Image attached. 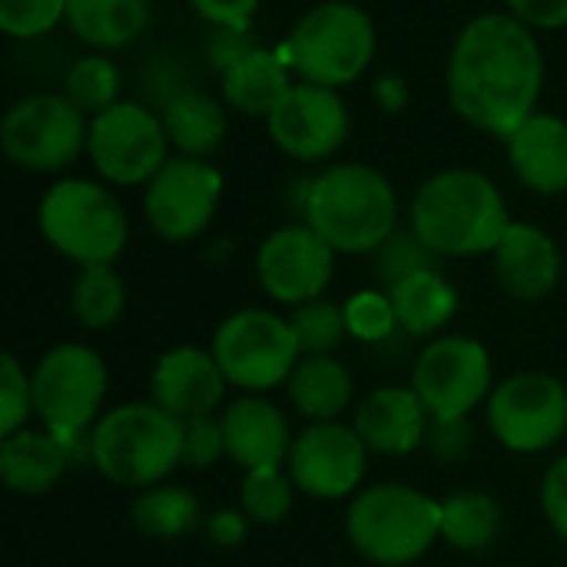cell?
<instances>
[{"mask_svg":"<svg viewBox=\"0 0 567 567\" xmlns=\"http://www.w3.org/2000/svg\"><path fill=\"white\" fill-rule=\"evenodd\" d=\"M545 56L538 37L508 10L472 17L449 56V100L455 113L498 140H508L538 113Z\"/></svg>","mask_w":567,"mask_h":567,"instance_id":"cell-1","label":"cell"},{"mask_svg":"<svg viewBox=\"0 0 567 567\" xmlns=\"http://www.w3.org/2000/svg\"><path fill=\"white\" fill-rule=\"evenodd\" d=\"M409 226L442 259L495 252L512 226L502 189L478 169H442L412 199Z\"/></svg>","mask_w":567,"mask_h":567,"instance_id":"cell-2","label":"cell"},{"mask_svg":"<svg viewBox=\"0 0 567 567\" xmlns=\"http://www.w3.org/2000/svg\"><path fill=\"white\" fill-rule=\"evenodd\" d=\"M302 223L336 252L365 256L399 229V196L379 169L339 163L306 183Z\"/></svg>","mask_w":567,"mask_h":567,"instance_id":"cell-3","label":"cell"},{"mask_svg":"<svg viewBox=\"0 0 567 567\" xmlns=\"http://www.w3.org/2000/svg\"><path fill=\"white\" fill-rule=\"evenodd\" d=\"M93 468L120 488H153L183 465V422L156 402H126L93 425Z\"/></svg>","mask_w":567,"mask_h":567,"instance_id":"cell-4","label":"cell"},{"mask_svg":"<svg viewBox=\"0 0 567 567\" xmlns=\"http://www.w3.org/2000/svg\"><path fill=\"white\" fill-rule=\"evenodd\" d=\"M346 532L372 565H415L442 538V502L412 485H372L352 498Z\"/></svg>","mask_w":567,"mask_h":567,"instance_id":"cell-5","label":"cell"},{"mask_svg":"<svg viewBox=\"0 0 567 567\" xmlns=\"http://www.w3.org/2000/svg\"><path fill=\"white\" fill-rule=\"evenodd\" d=\"M37 226L47 246L83 266H106L126 249L130 219L120 199L96 179H60L37 206Z\"/></svg>","mask_w":567,"mask_h":567,"instance_id":"cell-6","label":"cell"},{"mask_svg":"<svg viewBox=\"0 0 567 567\" xmlns=\"http://www.w3.org/2000/svg\"><path fill=\"white\" fill-rule=\"evenodd\" d=\"M375 23L349 0L316 3L299 17L286 43V63L299 80L342 90L365 76L375 60Z\"/></svg>","mask_w":567,"mask_h":567,"instance_id":"cell-7","label":"cell"},{"mask_svg":"<svg viewBox=\"0 0 567 567\" xmlns=\"http://www.w3.org/2000/svg\"><path fill=\"white\" fill-rule=\"evenodd\" d=\"M33 382V415L56 439L83 435L93 422H100V409L106 399V362L100 352L80 342L53 346L40 355L30 372Z\"/></svg>","mask_w":567,"mask_h":567,"instance_id":"cell-8","label":"cell"},{"mask_svg":"<svg viewBox=\"0 0 567 567\" xmlns=\"http://www.w3.org/2000/svg\"><path fill=\"white\" fill-rule=\"evenodd\" d=\"M229 385L243 392H269L296 372L302 352L289 319L266 309H239L219 322L209 349Z\"/></svg>","mask_w":567,"mask_h":567,"instance_id":"cell-9","label":"cell"},{"mask_svg":"<svg viewBox=\"0 0 567 567\" xmlns=\"http://www.w3.org/2000/svg\"><path fill=\"white\" fill-rule=\"evenodd\" d=\"M90 120L63 93H30L0 123L3 156L27 173H60L86 153Z\"/></svg>","mask_w":567,"mask_h":567,"instance_id":"cell-10","label":"cell"},{"mask_svg":"<svg viewBox=\"0 0 567 567\" xmlns=\"http://www.w3.org/2000/svg\"><path fill=\"white\" fill-rule=\"evenodd\" d=\"M86 156L113 186H146L169 159V136L163 116L146 103L120 100L90 116Z\"/></svg>","mask_w":567,"mask_h":567,"instance_id":"cell-11","label":"cell"},{"mask_svg":"<svg viewBox=\"0 0 567 567\" xmlns=\"http://www.w3.org/2000/svg\"><path fill=\"white\" fill-rule=\"evenodd\" d=\"M492 435L522 455L545 452L567 435V385L545 372H518L488 395Z\"/></svg>","mask_w":567,"mask_h":567,"instance_id":"cell-12","label":"cell"},{"mask_svg":"<svg viewBox=\"0 0 567 567\" xmlns=\"http://www.w3.org/2000/svg\"><path fill=\"white\" fill-rule=\"evenodd\" d=\"M412 392L432 419H468L492 395V355L478 339L429 342L412 365Z\"/></svg>","mask_w":567,"mask_h":567,"instance_id":"cell-13","label":"cell"},{"mask_svg":"<svg viewBox=\"0 0 567 567\" xmlns=\"http://www.w3.org/2000/svg\"><path fill=\"white\" fill-rule=\"evenodd\" d=\"M223 199V173L209 159L169 156L146 183L143 213L150 229L166 243H189L206 233Z\"/></svg>","mask_w":567,"mask_h":567,"instance_id":"cell-14","label":"cell"},{"mask_svg":"<svg viewBox=\"0 0 567 567\" xmlns=\"http://www.w3.org/2000/svg\"><path fill=\"white\" fill-rule=\"evenodd\" d=\"M286 465L296 492L319 502H339L362 485L369 449L355 425L312 422L306 432L296 435Z\"/></svg>","mask_w":567,"mask_h":567,"instance_id":"cell-15","label":"cell"},{"mask_svg":"<svg viewBox=\"0 0 567 567\" xmlns=\"http://www.w3.org/2000/svg\"><path fill=\"white\" fill-rule=\"evenodd\" d=\"M336 272V249L306 223H292L266 236L256 252V279L276 302L302 306L322 299Z\"/></svg>","mask_w":567,"mask_h":567,"instance_id":"cell-16","label":"cell"},{"mask_svg":"<svg viewBox=\"0 0 567 567\" xmlns=\"http://www.w3.org/2000/svg\"><path fill=\"white\" fill-rule=\"evenodd\" d=\"M266 126L272 143L286 156L299 163H319L339 153V146L346 143L349 110L339 90L296 80L289 93L276 103V110L266 116Z\"/></svg>","mask_w":567,"mask_h":567,"instance_id":"cell-17","label":"cell"},{"mask_svg":"<svg viewBox=\"0 0 567 567\" xmlns=\"http://www.w3.org/2000/svg\"><path fill=\"white\" fill-rule=\"evenodd\" d=\"M226 385L229 382L213 352L196 346H179L159 355L150 379V395L163 412H169L179 422H189V419L213 415L226 395Z\"/></svg>","mask_w":567,"mask_h":567,"instance_id":"cell-18","label":"cell"},{"mask_svg":"<svg viewBox=\"0 0 567 567\" xmlns=\"http://www.w3.org/2000/svg\"><path fill=\"white\" fill-rule=\"evenodd\" d=\"M498 286L522 302L548 299L561 282V249L535 223H512L492 252Z\"/></svg>","mask_w":567,"mask_h":567,"instance_id":"cell-19","label":"cell"},{"mask_svg":"<svg viewBox=\"0 0 567 567\" xmlns=\"http://www.w3.org/2000/svg\"><path fill=\"white\" fill-rule=\"evenodd\" d=\"M219 422H223V435H226V458H233L246 472L276 468V465L289 462L296 439L289 432V419L272 402H266L259 395L236 399L223 412Z\"/></svg>","mask_w":567,"mask_h":567,"instance_id":"cell-20","label":"cell"},{"mask_svg":"<svg viewBox=\"0 0 567 567\" xmlns=\"http://www.w3.org/2000/svg\"><path fill=\"white\" fill-rule=\"evenodd\" d=\"M429 412L422 399L409 389L385 385L375 389L355 412V432L362 435L369 452L379 455H412L419 445H425L429 432Z\"/></svg>","mask_w":567,"mask_h":567,"instance_id":"cell-21","label":"cell"},{"mask_svg":"<svg viewBox=\"0 0 567 567\" xmlns=\"http://www.w3.org/2000/svg\"><path fill=\"white\" fill-rule=\"evenodd\" d=\"M505 146L515 176L532 193H567V120L538 110L505 140Z\"/></svg>","mask_w":567,"mask_h":567,"instance_id":"cell-22","label":"cell"},{"mask_svg":"<svg viewBox=\"0 0 567 567\" xmlns=\"http://www.w3.org/2000/svg\"><path fill=\"white\" fill-rule=\"evenodd\" d=\"M73 465L63 439L53 432L20 429L0 442V478L13 495H47Z\"/></svg>","mask_w":567,"mask_h":567,"instance_id":"cell-23","label":"cell"},{"mask_svg":"<svg viewBox=\"0 0 567 567\" xmlns=\"http://www.w3.org/2000/svg\"><path fill=\"white\" fill-rule=\"evenodd\" d=\"M159 116H163L169 146L179 156L206 159L223 146V140L229 133L226 106L216 96H209L206 90H196V86H183V90L169 93L163 100Z\"/></svg>","mask_w":567,"mask_h":567,"instance_id":"cell-24","label":"cell"},{"mask_svg":"<svg viewBox=\"0 0 567 567\" xmlns=\"http://www.w3.org/2000/svg\"><path fill=\"white\" fill-rule=\"evenodd\" d=\"M289 70L292 66L286 63V56L249 47L223 70V100L243 116H269L292 86Z\"/></svg>","mask_w":567,"mask_h":567,"instance_id":"cell-25","label":"cell"},{"mask_svg":"<svg viewBox=\"0 0 567 567\" xmlns=\"http://www.w3.org/2000/svg\"><path fill=\"white\" fill-rule=\"evenodd\" d=\"M153 20V0H66L73 37L96 50L133 43Z\"/></svg>","mask_w":567,"mask_h":567,"instance_id":"cell-26","label":"cell"},{"mask_svg":"<svg viewBox=\"0 0 567 567\" xmlns=\"http://www.w3.org/2000/svg\"><path fill=\"white\" fill-rule=\"evenodd\" d=\"M385 292L392 296L399 329H405L412 339L442 332L458 312V289L442 276V269L415 272Z\"/></svg>","mask_w":567,"mask_h":567,"instance_id":"cell-27","label":"cell"},{"mask_svg":"<svg viewBox=\"0 0 567 567\" xmlns=\"http://www.w3.org/2000/svg\"><path fill=\"white\" fill-rule=\"evenodd\" d=\"M286 389L299 415L312 422H336L352 402V372L336 355H302Z\"/></svg>","mask_w":567,"mask_h":567,"instance_id":"cell-28","label":"cell"},{"mask_svg":"<svg viewBox=\"0 0 567 567\" xmlns=\"http://www.w3.org/2000/svg\"><path fill=\"white\" fill-rule=\"evenodd\" d=\"M502 535V508L488 492H458L442 502V538L458 551H485Z\"/></svg>","mask_w":567,"mask_h":567,"instance_id":"cell-29","label":"cell"},{"mask_svg":"<svg viewBox=\"0 0 567 567\" xmlns=\"http://www.w3.org/2000/svg\"><path fill=\"white\" fill-rule=\"evenodd\" d=\"M130 518L143 535L169 542L199 525V502L183 485H153L133 502Z\"/></svg>","mask_w":567,"mask_h":567,"instance_id":"cell-30","label":"cell"},{"mask_svg":"<svg viewBox=\"0 0 567 567\" xmlns=\"http://www.w3.org/2000/svg\"><path fill=\"white\" fill-rule=\"evenodd\" d=\"M123 306H126V286L113 269V262L80 269L70 289V312L80 326L93 332L110 329L123 316Z\"/></svg>","mask_w":567,"mask_h":567,"instance_id":"cell-31","label":"cell"},{"mask_svg":"<svg viewBox=\"0 0 567 567\" xmlns=\"http://www.w3.org/2000/svg\"><path fill=\"white\" fill-rule=\"evenodd\" d=\"M120 70L106 53H86L80 56L63 80V96L83 110L86 116H96L103 110H110L113 103H120Z\"/></svg>","mask_w":567,"mask_h":567,"instance_id":"cell-32","label":"cell"},{"mask_svg":"<svg viewBox=\"0 0 567 567\" xmlns=\"http://www.w3.org/2000/svg\"><path fill=\"white\" fill-rule=\"evenodd\" d=\"M289 326L296 332L302 355H332L349 336L346 309L329 299H312V302L296 306L289 316Z\"/></svg>","mask_w":567,"mask_h":567,"instance_id":"cell-33","label":"cell"},{"mask_svg":"<svg viewBox=\"0 0 567 567\" xmlns=\"http://www.w3.org/2000/svg\"><path fill=\"white\" fill-rule=\"evenodd\" d=\"M292 502H296V485H292L289 472H282V465L246 472V482H243V492H239V505H243L249 522H256V525H279L292 512Z\"/></svg>","mask_w":567,"mask_h":567,"instance_id":"cell-34","label":"cell"},{"mask_svg":"<svg viewBox=\"0 0 567 567\" xmlns=\"http://www.w3.org/2000/svg\"><path fill=\"white\" fill-rule=\"evenodd\" d=\"M425 269H442V256L432 252L422 236L409 229H395L379 249H375V276L385 289L399 286L402 279L425 272Z\"/></svg>","mask_w":567,"mask_h":567,"instance_id":"cell-35","label":"cell"},{"mask_svg":"<svg viewBox=\"0 0 567 567\" xmlns=\"http://www.w3.org/2000/svg\"><path fill=\"white\" fill-rule=\"evenodd\" d=\"M346 326L349 336L369 346H385L395 332H399V316L392 306L389 292H375V289H362L355 296L346 299Z\"/></svg>","mask_w":567,"mask_h":567,"instance_id":"cell-36","label":"cell"},{"mask_svg":"<svg viewBox=\"0 0 567 567\" xmlns=\"http://www.w3.org/2000/svg\"><path fill=\"white\" fill-rule=\"evenodd\" d=\"M66 20V0H0V30L13 40H37Z\"/></svg>","mask_w":567,"mask_h":567,"instance_id":"cell-37","label":"cell"},{"mask_svg":"<svg viewBox=\"0 0 567 567\" xmlns=\"http://www.w3.org/2000/svg\"><path fill=\"white\" fill-rule=\"evenodd\" d=\"M33 415V382L20 369V362L3 352L0 355V435H17L27 429V419Z\"/></svg>","mask_w":567,"mask_h":567,"instance_id":"cell-38","label":"cell"},{"mask_svg":"<svg viewBox=\"0 0 567 567\" xmlns=\"http://www.w3.org/2000/svg\"><path fill=\"white\" fill-rule=\"evenodd\" d=\"M226 455L223 422L213 415L183 422V465L186 468H209Z\"/></svg>","mask_w":567,"mask_h":567,"instance_id":"cell-39","label":"cell"},{"mask_svg":"<svg viewBox=\"0 0 567 567\" xmlns=\"http://www.w3.org/2000/svg\"><path fill=\"white\" fill-rule=\"evenodd\" d=\"M472 435L475 432L468 419H429L425 445L439 462L455 465L472 452Z\"/></svg>","mask_w":567,"mask_h":567,"instance_id":"cell-40","label":"cell"},{"mask_svg":"<svg viewBox=\"0 0 567 567\" xmlns=\"http://www.w3.org/2000/svg\"><path fill=\"white\" fill-rule=\"evenodd\" d=\"M542 512L548 525L567 542V455L558 458L542 482Z\"/></svg>","mask_w":567,"mask_h":567,"instance_id":"cell-41","label":"cell"},{"mask_svg":"<svg viewBox=\"0 0 567 567\" xmlns=\"http://www.w3.org/2000/svg\"><path fill=\"white\" fill-rule=\"evenodd\" d=\"M193 10L213 23V27H226V30H246L249 20L256 17L262 0H189Z\"/></svg>","mask_w":567,"mask_h":567,"instance_id":"cell-42","label":"cell"},{"mask_svg":"<svg viewBox=\"0 0 567 567\" xmlns=\"http://www.w3.org/2000/svg\"><path fill=\"white\" fill-rule=\"evenodd\" d=\"M505 7L532 30L567 27V0H505Z\"/></svg>","mask_w":567,"mask_h":567,"instance_id":"cell-43","label":"cell"},{"mask_svg":"<svg viewBox=\"0 0 567 567\" xmlns=\"http://www.w3.org/2000/svg\"><path fill=\"white\" fill-rule=\"evenodd\" d=\"M206 532H209V542L219 545V548H239L249 535V518L246 512H233V508H223L216 512L209 522H206Z\"/></svg>","mask_w":567,"mask_h":567,"instance_id":"cell-44","label":"cell"},{"mask_svg":"<svg viewBox=\"0 0 567 567\" xmlns=\"http://www.w3.org/2000/svg\"><path fill=\"white\" fill-rule=\"evenodd\" d=\"M375 96H379L382 110L399 113V110H405V103H409V83H405L399 73H385V76L375 83Z\"/></svg>","mask_w":567,"mask_h":567,"instance_id":"cell-45","label":"cell"}]
</instances>
